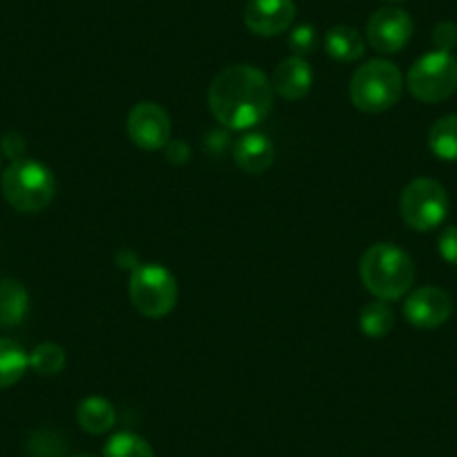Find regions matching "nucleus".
Here are the masks:
<instances>
[{
	"mask_svg": "<svg viewBox=\"0 0 457 457\" xmlns=\"http://www.w3.org/2000/svg\"><path fill=\"white\" fill-rule=\"evenodd\" d=\"M274 104V87L256 65H231L218 72L209 86V110L231 130H249L261 124Z\"/></svg>",
	"mask_w": 457,
	"mask_h": 457,
	"instance_id": "1",
	"label": "nucleus"
},
{
	"mask_svg": "<svg viewBox=\"0 0 457 457\" xmlns=\"http://www.w3.org/2000/svg\"><path fill=\"white\" fill-rule=\"evenodd\" d=\"M359 274L372 296L379 301H399L415 280V265L397 245L379 243L366 249L359 262Z\"/></svg>",
	"mask_w": 457,
	"mask_h": 457,
	"instance_id": "2",
	"label": "nucleus"
},
{
	"mask_svg": "<svg viewBox=\"0 0 457 457\" xmlns=\"http://www.w3.org/2000/svg\"><path fill=\"white\" fill-rule=\"evenodd\" d=\"M3 195L21 213H38L54 200V173L37 160L12 162L3 175Z\"/></svg>",
	"mask_w": 457,
	"mask_h": 457,
	"instance_id": "3",
	"label": "nucleus"
},
{
	"mask_svg": "<svg viewBox=\"0 0 457 457\" xmlns=\"http://www.w3.org/2000/svg\"><path fill=\"white\" fill-rule=\"evenodd\" d=\"M402 72H399L397 65L384 59L363 63L350 81V101L361 112H386L402 99Z\"/></svg>",
	"mask_w": 457,
	"mask_h": 457,
	"instance_id": "4",
	"label": "nucleus"
},
{
	"mask_svg": "<svg viewBox=\"0 0 457 457\" xmlns=\"http://www.w3.org/2000/svg\"><path fill=\"white\" fill-rule=\"evenodd\" d=\"M130 301L146 319H164L178 305V280L162 265H137L130 274Z\"/></svg>",
	"mask_w": 457,
	"mask_h": 457,
	"instance_id": "5",
	"label": "nucleus"
},
{
	"mask_svg": "<svg viewBox=\"0 0 457 457\" xmlns=\"http://www.w3.org/2000/svg\"><path fill=\"white\" fill-rule=\"evenodd\" d=\"M408 90L424 104H439L457 92V59L451 52H430L408 72Z\"/></svg>",
	"mask_w": 457,
	"mask_h": 457,
	"instance_id": "6",
	"label": "nucleus"
},
{
	"mask_svg": "<svg viewBox=\"0 0 457 457\" xmlns=\"http://www.w3.org/2000/svg\"><path fill=\"white\" fill-rule=\"evenodd\" d=\"M403 222L415 231H433L446 220L448 195L439 182L430 178H417L403 188L399 202Z\"/></svg>",
	"mask_w": 457,
	"mask_h": 457,
	"instance_id": "7",
	"label": "nucleus"
},
{
	"mask_svg": "<svg viewBox=\"0 0 457 457\" xmlns=\"http://www.w3.org/2000/svg\"><path fill=\"white\" fill-rule=\"evenodd\" d=\"M126 129H129L130 142L144 151L166 148V144L170 142V133H173L169 112L153 101H142L130 110Z\"/></svg>",
	"mask_w": 457,
	"mask_h": 457,
	"instance_id": "8",
	"label": "nucleus"
},
{
	"mask_svg": "<svg viewBox=\"0 0 457 457\" xmlns=\"http://www.w3.org/2000/svg\"><path fill=\"white\" fill-rule=\"evenodd\" d=\"M412 37V21L399 7H381L368 19L366 38L379 54H397Z\"/></svg>",
	"mask_w": 457,
	"mask_h": 457,
	"instance_id": "9",
	"label": "nucleus"
},
{
	"mask_svg": "<svg viewBox=\"0 0 457 457\" xmlns=\"http://www.w3.org/2000/svg\"><path fill=\"white\" fill-rule=\"evenodd\" d=\"M453 314V301L444 289L420 287L403 301V316L408 323L421 329H435Z\"/></svg>",
	"mask_w": 457,
	"mask_h": 457,
	"instance_id": "10",
	"label": "nucleus"
},
{
	"mask_svg": "<svg viewBox=\"0 0 457 457\" xmlns=\"http://www.w3.org/2000/svg\"><path fill=\"white\" fill-rule=\"evenodd\" d=\"M296 19L294 0H249L245 25L256 37H278L292 28Z\"/></svg>",
	"mask_w": 457,
	"mask_h": 457,
	"instance_id": "11",
	"label": "nucleus"
},
{
	"mask_svg": "<svg viewBox=\"0 0 457 457\" xmlns=\"http://www.w3.org/2000/svg\"><path fill=\"white\" fill-rule=\"evenodd\" d=\"M234 162L240 170L247 175H261L271 169L276 160V148L270 137L261 133H247L236 139L234 144Z\"/></svg>",
	"mask_w": 457,
	"mask_h": 457,
	"instance_id": "12",
	"label": "nucleus"
},
{
	"mask_svg": "<svg viewBox=\"0 0 457 457\" xmlns=\"http://www.w3.org/2000/svg\"><path fill=\"white\" fill-rule=\"evenodd\" d=\"M312 81H314V74H312L307 61L301 56H289L276 68L274 77H271V87L283 99L298 101L312 90Z\"/></svg>",
	"mask_w": 457,
	"mask_h": 457,
	"instance_id": "13",
	"label": "nucleus"
},
{
	"mask_svg": "<svg viewBox=\"0 0 457 457\" xmlns=\"http://www.w3.org/2000/svg\"><path fill=\"white\" fill-rule=\"evenodd\" d=\"M325 52L338 63H353L359 61L366 52V41L361 34L348 25H337L325 34Z\"/></svg>",
	"mask_w": 457,
	"mask_h": 457,
	"instance_id": "14",
	"label": "nucleus"
},
{
	"mask_svg": "<svg viewBox=\"0 0 457 457\" xmlns=\"http://www.w3.org/2000/svg\"><path fill=\"white\" fill-rule=\"evenodd\" d=\"M77 421L86 433L104 435L117 424V411L104 397H86L77 408Z\"/></svg>",
	"mask_w": 457,
	"mask_h": 457,
	"instance_id": "15",
	"label": "nucleus"
},
{
	"mask_svg": "<svg viewBox=\"0 0 457 457\" xmlns=\"http://www.w3.org/2000/svg\"><path fill=\"white\" fill-rule=\"evenodd\" d=\"M29 307L28 289L12 278H0V328H14L25 319Z\"/></svg>",
	"mask_w": 457,
	"mask_h": 457,
	"instance_id": "16",
	"label": "nucleus"
},
{
	"mask_svg": "<svg viewBox=\"0 0 457 457\" xmlns=\"http://www.w3.org/2000/svg\"><path fill=\"white\" fill-rule=\"evenodd\" d=\"M29 368V354L16 341L0 338V388H10L23 379Z\"/></svg>",
	"mask_w": 457,
	"mask_h": 457,
	"instance_id": "17",
	"label": "nucleus"
},
{
	"mask_svg": "<svg viewBox=\"0 0 457 457\" xmlns=\"http://www.w3.org/2000/svg\"><path fill=\"white\" fill-rule=\"evenodd\" d=\"M428 148L439 160L457 162V114L435 121L428 133Z\"/></svg>",
	"mask_w": 457,
	"mask_h": 457,
	"instance_id": "18",
	"label": "nucleus"
},
{
	"mask_svg": "<svg viewBox=\"0 0 457 457\" xmlns=\"http://www.w3.org/2000/svg\"><path fill=\"white\" fill-rule=\"evenodd\" d=\"M359 325H361V332L370 338H384L386 334L393 329L395 325V314L393 307L388 301H372L359 314Z\"/></svg>",
	"mask_w": 457,
	"mask_h": 457,
	"instance_id": "19",
	"label": "nucleus"
},
{
	"mask_svg": "<svg viewBox=\"0 0 457 457\" xmlns=\"http://www.w3.org/2000/svg\"><path fill=\"white\" fill-rule=\"evenodd\" d=\"M104 457H155V451L142 435L124 430L108 439L104 446Z\"/></svg>",
	"mask_w": 457,
	"mask_h": 457,
	"instance_id": "20",
	"label": "nucleus"
},
{
	"mask_svg": "<svg viewBox=\"0 0 457 457\" xmlns=\"http://www.w3.org/2000/svg\"><path fill=\"white\" fill-rule=\"evenodd\" d=\"M68 363V354L59 343H41L29 354V368L41 377H54Z\"/></svg>",
	"mask_w": 457,
	"mask_h": 457,
	"instance_id": "21",
	"label": "nucleus"
},
{
	"mask_svg": "<svg viewBox=\"0 0 457 457\" xmlns=\"http://www.w3.org/2000/svg\"><path fill=\"white\" fill-rule=\"evenodd\" d=\"M289 50L301 59L312 54L316 50V29L312 25H296L289 34Z\"/></svg>",
	"mask_w": 457,
	"mask_h": 457,
	"instance_id": "22",
	"label": "nucleus"
},
{
	"mask_svg": "<svg viewBox=\"0 0 457 457\" xmlns=\"http://www.w3.org/2000/svg\"><path fill=\"white\" fill-rule=\"evenodd\" d=\"M433 46L437 47V52H451L453 47H457V25L455 23H439L433 32Z\"/></svg>",
	"mask_w": 457,
	"mask_h": 457,
	"instance_id": "23",
	"label": "nucleus"
},
{
	"mask_svg": "<svg viewBox=\"0 0 457 457\" xmlns=\"http://www.w3.org/2000/svg\"><path fill=\"white\" fill-rule=\"evenodd\" d=\"M437 245H439V256H442L448 265L457 267V224L455 227L444 228Z\"/></svg>",
	"mask_w": 457,
	"mask_h": 457,
	"instance_id": "24",
	"label": "nucleus"
},
{
	"mask_svg": "<svg viewBox=\"0 0 457 457\" xmlns=\"http://www.w3.org/2000/svg\"><path fill=\"white\" fill-rule=\"evenodd\" d=\"M25 148H28V146H25L23 135H19V133H5V135H3V153H5V155L10 157L12 162L23 160Z\"/></svg>",
	"mask_w": 457,
	"mask_h": 457,
	"instance_id": "25",
	"label": "nucleus"
},
{
	"mask_svg": "<svg viewBox=\"0 0 457 457\" xmlns=\"http://www.w3.org/2000/svg\"><path fill=\"white\" fill-rule=\"evenodd\" d=\"M166 153H169V160L173 162V164H184V162L188 160V146L184 142H173V139H170V142L166 144Z\"/></svg>",
	"mask_w": 457,
	"mask_h": 457,
	"instance_id": "26",
	"label": "nucleus"
},
{
	"mask_svg": "<svg viewBox=\"0 0 457 457\" xmlns=\"http://www.w3.org/2000/svg\"><path fill=\"white\" fill-rule=\"evenodd\" d=\"M388 3H402V0H388Z\"/></svg>",
	"mask_w": 457,
	"mask_h": 457,
	"instance_id": "27",
	"label": "nucleus"
},
{
	"mask_svg": "<svg viewBox=\"0 0 457 457\" xmlns=\"http://www.w3.org/2000/svg\"><path fill=\"white\" fill-rule=\"evenodd\" d=\"M77 457H92V455H77Z\"/></svg>",
	"mask_w": 457,
	"mask_h": 457,
	"instance_id": "28",
	"label": "nucleus"
}]
</instances>
